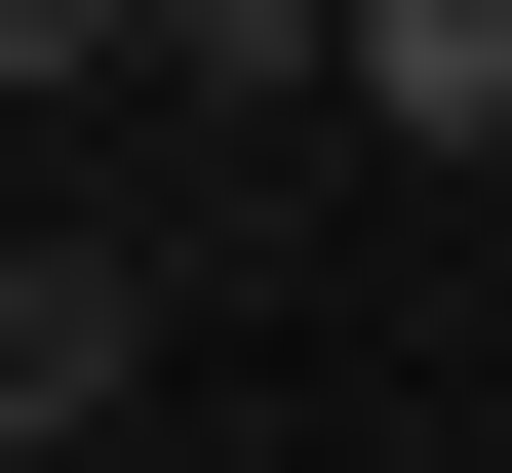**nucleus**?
<instances>
[{
	"label": "nucleus",
	"mask_w": 512,
	"mask_h": 473,
	"mask_svg": "<svg viewBox=\"0 0 512 473\" xmlns=\"http://www.w3.org/2000/svg\"><path fill=\"white\" fill-rule=\"evenodd\" d=\"M119 395H158V276L119 237H0V473H79Z\"/></svg>",
	"instance_id": "obj_1"
},
{
	"label": "nucleus",
	"mask_w": 512,
	"mask_h": 473,
	"mask_svg": "<svg viewBox=\"0 0 512 473\" xmlns=\"http://www.w3.org/2000/svg\"><path fill=\"white\" fill-rule=\"evenodd\" d=\"M355 158H512V0H355Z\"/></svg>",
	"instance_id": "obj_2"
}]
</instances>
